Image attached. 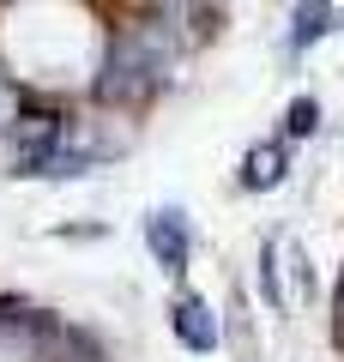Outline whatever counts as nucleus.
Returning <instances> with one entry per match:
<instances>
[{
  "mask_svg": "<svg viewBox=\"0 0 344 362\" xmlns=\"http://www.w3.org/2000/svg\"><path fill=\"white\" fill-rule=\"evenodd\" d=\"M284 169H290L284 145H254V151H248V163H242V181L254 187V194H272V187L284 181Z\"/></svg>",
  "mask_w": 344,
  "mask_h": 362,
  "instance_id": "20e7f679",
  "label": "nucleus"
},
{
  "mask_svg": "<svg viewBox=\"0 0 344 362\" xmlns=\"http://www.w3.org/2000/svg\"><path fill=\"white\" fill-rule=\"evenodd\" d=\"M145 242H151V254H157L164 272H181L188 266V211H176V206L151 211L145 218Z\"/></svg>",
  "mask_w": 344,
  "mask_h": 362,
  "instance_id": "7ed1b4c3",
  "label": "nucleus"
},
{
  "mask_svg": "<svg viewBox=\"0 0 344 362\" xmlns=\"http://www.w3.org/2000/svg\"><path fill=\"white\" fill-rule=\"evenodd\" d=\"M314 127H320V103H314V97H296L290 115H284V133H290V139H308Z\"/></svg>",
  "mask_w": 344,
  "mask_h": 362,
  "instance_id": "0eeeda50",
  "label": "nucleus"
},
{
  "mask_svg": "<svg viewBox=\"0 0 344 362\" xmlns=\"http://www.w3.org/2000/svg\"><path fill=\"white\" fill-rule=\"evenodd\" d=\"M6 133H13V175H37V163L61 145V115L55 109H18L6 121Z\"/></svg>",
  "mask_w": 344,
  "mask_h": 362,
  "instance_id": "f257e3e1",
  "label": "nucleus"
},
{
  "mask_svg": "<svg viewBox=\"0 0 344 362\" xmlns=\"http://www.w3.org/2000/svg\"><path fill=\"white\" fill-rule=\"evenodd\" d=\"M260 290H266V302L272 308H284V290H278V272H272V247L260 254Z\"/></svg>",
  "mask_w": 344,
  "mask_h": 362,
  "instance_id": "6e6552de",
  "label": "nucleus"
},
{
  "mask_svg": "<svg viewBox=\"0 0 344 362\" xmlns=\"http://www.w3.org/2000/svg\"><path fill=\"white\" fill-rule=\"evenodd\" d=\"M85 169H91L85 151H67V145H55V151L37 163V175H55V181H61V175H85Z\"/></svg>",
  "mask_w": 344,
  "mask_h": 362,
  "instance_id": "423d86ee",
  "label": "nucleus"
},
{
  "mask_svg": "<svg viewBox=\"0 0 344 362\" xmlns=\"http://www.w3.org/2000/svg\"><path fill=\"white\" fill-rule=\"evenodd\" d=\"M169 326H176V338L193 350V356H212L217 338H224V326H217L212 302H200V296H176V308H169Z\"/></svg>",
  "mask_w": 344,
  "mask_h": 362,
  "instance_id": "f03ea898",
  "label": "nucleus"
},
{
  "mask_svg": "<svg viewBox=\"0 0 344 362\" xmlns=\"http://www.w3.org/2000/svg\"><path fill=\"white\" fill-rule=\"evenodd\" d=\"M332 30V6H296V30H290V49H308V42H320Z\"/></svg>",
  "mask_w": 344,
  "mask_h": 362,
  "instance_id": "39448f33",
  "label": "nucleus"
},
{
  "mask_svg": "<svg viewBox=\"0 0 344 362\" xmlns=\"http://www.w3.org/2000/svg\"><path fill=\"white\" fill-rule=\"evenodd\" d=\"M0 115H6V90H0Z\"/></svg>",
  "mask_w": 344,
  "mask_h": 362,
  "instance_id": "1a4fd4ad",
  "label": "nucleus"
}]
</instances>
